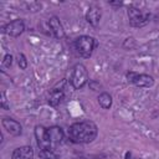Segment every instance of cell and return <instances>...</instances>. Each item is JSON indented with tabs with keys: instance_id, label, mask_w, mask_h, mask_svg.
<instances>
[{
	"instance_id": "4",
	"label": "cell",
	"mask_w": 159,
	"mask_h": 159,
	"mask_svg": "<svg viewBox=\"0 0 159 159\" xmlns=\"http://www.w3.org/2000/svg\"><path fill=\"white\" fill-rule=\"evenodd\" d=\"M127 14H128L129 24L133 27H142V26H144L145 24H148L149 17H150V15L148 12H144V11H142V10L134 7V6H129Z\"/></svg>"
},
{
	"instance_id": "12",
	"label": "cell",
	"mask_w": 159,
	"mask_h": 159,
	"mask_svg": "<svg viewBox=\"0 0 159 159\" xmlns=\"http://www.w3.org/2000/svg\"><path fill=\"white\" fill-rule=\"evenodd\" d=\"M101 9H98L97 6H91L86 14V19L88 21V24H91L92 26H97L99 24V20H101Z\"/></svg>"
},
{
	"instance_id": "11",
	"label": "cell",
	"mask_w": 159,
	"mask_h": 159,
	"mask_svg": "<svg viewBox=\"0 0 159 159\" xmlns=\"http://www.w3.org/2000/svg\"><path fill=\"white\" fill-rule=\"evenodd\" d=\"M32 158H34V149L30 145L19 147L11 154V159H32Z\"/></svg>"
},
{
	"instance_id": "3",
	"label": "cell",
	"mask_w": 159,
	"mask_h": 159,
	"mask_svg": "<svg viewBox=\"0 0 159 159\" xmlns=\"http://www.w3.org/2000/svg\"><path fill=\"white\" fill-rule=\"evenodd\" d=\"M88 82V73L86 67L82 63H77L73 66L70 75V83L75 89H81Z\"/></svg>"
},
{
	"instance_id": "19",
	"label": "cell",
	"mask_w": 159,
	"mask_h": 159,
	"mask_svg": "<svg viewBox=\"0 0 159 159\" xmlns=\"http://www.w3.org/2000/svg\"><path fill=\"white\" fill-rule=\"evenodd\" d=\"M89 87H91L93 91H98V89H99V87H101V84H99V83H97L96 81H89Z\"/></svg>"
},
{
	"instance_id": "20",
	"label": "cell",
	"mask_w": 159,
	"mask_h": 159,
	"mask_svg": "<svg viewBox=\"0 0 159 159\" xmlns=\"http://www.w3.org/2000/svg\"><path fill=\"white\" fill-rule=\"evenodd\" d=\"M124 159H138V158H137V157H134L130 152H127V153H125V155H124Z\"/></svg>"
},
{
	"instance_id": "17",
	"label": "cell",
	"mask_w": 159,
	"mask_h": 159,
	"mask_svg": "<svg viewBox=\"0 0 159 159\" xmlns=\"http://www.w3.org/2000/svg\"><path fill=\"white\" fill-rule=\"evenodd\" d=\"M2 67L4 68H10V66L12 65V56L10 53H6L4 56V60H2Z\"/></svg>"
},
{
	"instance_id": "16",
	"label": "cell",
	"mask_w": 159,
	"mask_h": 159,
	"mask_svg": "<svg viewBox=\"0 0 159 159\" xmlns=\"http://www.w3.org/2000/svg\"><path fill=\"white\" fill-rule=\"evenodd\" d=\"M17 63H19V67L21 70H26L27 68V60H26V57H25L24 53H19V56H17Z\"/></svg>"
},
{
	"instance_id": "13",
	"label": "cell",
	"mask_w": 159,
	"mask_h": 159,
	"mask_svg": "<svg viewBox=\"0 0 159 159\" xmlns=\"http://www.w3.org/2000/svg\"><path fill=\"white\" fill-rule=\"evenodd\" d=\"M63 97H65V94L61 89H53L48 96V104L52 107H56L62 102Z\"/></svg>"
},
{
	"instance_id": "7",
	"label": "cell",
	"mask_w": 159,
	"mask_h": 159,
	"mask_svg": "<svg viewBox=\"0 0 159 159\" xmlns=\"http://www.w3.org/2000/svg\"><path fill=\"white\" fill-rule=\"evenodd\" d=\"M35 137H36V142H37V145H39L40 150H43V149L52 150V144H51V140L48 138L47 129L45 127L36 125V128H35Z\"/></svg>"
},
{
	"instance_id": "2",
	"label": "cell",
	"mask_w": 159,
	"mask_h": 159,
	"mask_svg": "<svg viewBox=\"0 0 159 159\" xmlns=\"http://www.w3.org/2000/svg\"><path fill=\"white\" fill-rule=\"evenodd\" d=\"M97 45H98L97 41L92 36H87V35H82V36L77 37L73 42V46H75L77 53L83 58L91 57L92 52Z\"/></svg>"
},
{
	"instance_id": "21",
	"label": "cell",
	"mask_w": 159,
	"mask_h": 159,
	"mask_svg": "<svg viewBox=\"0 0 159 159\" xmlns=\"http://www.w3.org/2000/svg\"><path fill=\"white\" fill-rule=\"evenodd\" d=\"M109 5H112V6H120L122 5V2L120 1H117V2H113V1H111V2H108Z\"/></svg>"
},
{
	"instance_id": "22",
	"label": "cell",
	"mask_w": 159,
	"mask_h": 159,
	"mask_svg": "<svg viewBox=\"0 0 159 159\" xmlns=\"http://www.w3.org/2000/svg\"><path fill=\"white\" fill-rule=\"evenodd\" d=\"M92 159H101V158H92Z\"/></svg>"
},
{
	"instance_id": "9",
	"label": "cell",
	"mask_w": 159,
	"mask_h": 159,
	"mask_svg": "<svg viewBox=\"0 0 159 159\" xmlns=\"http://www.w3.org/2000/svg\"><path fill=\"white\" fill-rule=\"evenodd\" d=\"M47 26H48V30L50 32L56 37V39H62L65 37V30L61 25V21L57 16H51L48 19V22H47Z\"/></svg>"
},
{
	"instance_id": "5",
	"label": "cell",
	"mask_w": 159,
	"mask_h": 159,
	"mask_svg": "<svg viewBox=\"0 0 159 159\" xmlns=\"http://www.w3.org/2000/svg\"><path fill=\"white\" fill-rule=\"evenodd\" d=\"M24 30H25V24H24V21L21 19H15L11 22H9V24H6V25H4L1 27V32L6 34V35H9L11 37L20 36L24 32Z\"/></svg>"
},
{
	"instance_id": "1",
	"label": "cell",
	"mask_w": 159,
	"mask_h": 159,
	"mask_svg": "<svg viewBox=\"0 0 159 159\" xmlns=\"http://www.w3.org/2000/svg\"><path fill=\"white\" fill-rule=\"evenodd\" d=\"M98 134V128L92 120H81L70 125L67 130L68 139L76 144L91 143L96 139Z\"/></svg>"
},
{
	"instance_id": "10",
	"label": "cell",
	"mask_w": 159,
	"mask_h": 159,
	"mask_svg": "<svg viewBox=\"0 0 159 159\" xmlns=\"http://www.w3.org/2000/svg\"><path fill=\"white\" fill-rule=\"evenodd\" d=\"M47 134H48V138L51 140L52 147L61 144L62 140H63V137H65L63 130L60 127H57V125H52V127L47 128Z\"/></svg>"
},
{
	"instance_id": "18",
	"label": "cell",
	"mask_w": 159,
	"mask_h": 159,
	"mask_svg": "<svg viewBox=\"0 0 159 159\" xmlns=\"http://www.w3.org/2000/svg\"><path fill=\"white\" fill-rule=\"evenodd\" d=\"M0 106H1L4 109H9V106L6 104V97H5V92H4V91L1 92V102H0Z\"/></svg>"
},
{
	"instance_id": "14",
	"label": "cell",
	"mask_w": 159,
	"mask_h": 159,
	"mask_svg": "<svg viewBox=\"0 0 159 159\" xmlns=\"http://www.w3.org/2000/svg\"><path fill=\"white\" fill-rule=\"evenodd\" d=\"M98 103L102 108L104 109H108L111 106H112V96L107 92H102L99 96H98Z\"/></svg>"
},
{
	"instance_id": "15",
	"label": "cell",
	"mask_w": 159,
	"mask_h": 159,
	"mask_svg": "<svg viewBox=\"0 0 159 159\" xmlns=\"http://www.w3.org/2000/svg\"><path fill=\"white\" fill-rule=\"evenodd\" d=\"M39 159H58L57 155L50 150V149H43L39 152Z\"/></svg>"
},
{
	"instance_id": "8",
	"label": "cell",
	"mask_w": 159,
	"mask_h": 159,
	"mask_svg": "<svg viewBox=\"0 0 159 159\" xmlns=\"http://www.w3.org/2000/svg\"><path fill=\"white\" fill-rule=\"evenodd\" d=\"M1 124H2V128H4L9 134H11V135H14V137H17V135H20V134L22 133V127H21V124H20L17 120L12 119V118H9V117L2 118V119H1Z\"/></svg>"
},
{
	"instance_id": "6",
	"label": "cell",
	"mask_w": 159,
	"mask_h": 159,
	"mask_svg": "<svg viewBox=\"0 0 159 159\" xmlns=\"http://www.w3.org/2000/svg\"><path fill=\"white\" fill-rule=\"evenodd\" d=\"M128 81L134 83L137 87H152L154 84V78L145 73H135V72H128L127 73Z\"/></svg>"
}]
</instances>
